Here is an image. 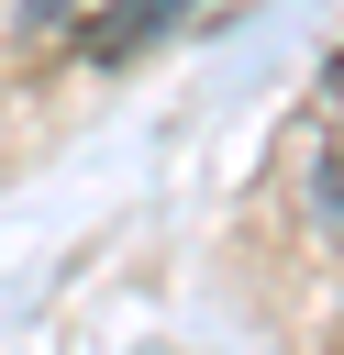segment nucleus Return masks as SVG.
Returning a JSON list of instances; mask_svg holds the SVG:
<instances>
[{
	"label": "nucleus",
	"instance_id": "obj_3",
	"mask_svg": "<svg viewBox=\"0 0 344 355\" xmlns=\"http://www.w3.org/2000/svg\"><path fill=\"white\" fill-rule=\"evenodd\" d=\"M78 11H89V0H33V11H22V22H33V33H67V22H78Z\"/></svg>",
	"mask_w": 344,
	"mask_h": 355
},
{
	"label": "nucleus",
	"instance_id": "obj_2",
	"mask_svg": "<svg viewBox=\"0 0 344 355\" xmlns=\"http://www.w3.org/2000/svg\"><path fill=\"white\" fill-rule=\"evenodd\" d=\"M311 211L344 233V111H333V133H322V155H311Z\"/></svg>",
	"mask_w": 344,
	"mask_h": 355
},
{
	"label": "nucleus",
	"instance_id": "obj_1",
	"mask_svg": "<svg viewBox=\"0 0 344 355\" xmlns=\"http://www.w3.org/2000/svg\"><path fill=\"white\" fill-rule=\"evenodd\" d=\"M178 11H189V0H122V11L89 22V55H133V44H144L155 22H178Z\"/></svg>",
	"mask_w": 344,
	"mask_h": 355
}]
</instances>
